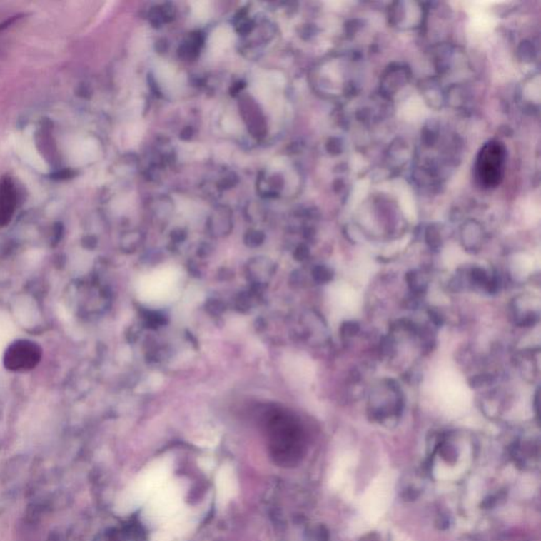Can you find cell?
I'll use <instances>...</instances> for the list:
<instances>
[{
	"mask_svg": "<svg viewBox=\"0 0 541 541\" xmlns=\"http://www.w3.org/2000/svg\"><path fill=\"white\" fill-rule=\"evenodd\" d=\"M505 149L501 143L492 141L479 153L476 173L481 186L496 188L500 183L505 171Z\"/></svg>",
	"mask_w": 541,
	"mask_h": 541,
	"instance_id": "obj_1",
	"label": "cell"
},
{
	"mask_svg": "<svg viewBox=\"0 0 541 541\" xmlns=\"http://www.w3.org/2000/svg\"><path fill=\"white\" fill-rule=\"evenodd\" d=\"M41 360V349L31 340H21L12 343L4 352V363L6 369L17 373L35 368Z\"/></svg>",
	"mask_w": 541,
	"mask_h": 541,
	"instance_id": "obj_2",
	"label": "cell"
},
{
	"mask_svg": "<svg viewBox=\"0 0 541 541\" xmlns=\"http://www.w3.org/2000/svg\"><path fill=\"white\" fill-rule=\"evenodd\" d=\"M17 206V193L11 180L0 182V226L10 222Z\"/></svg>",
	"mask_w": 541,
	"mask_h": 541,
	"instance_id": "obj_3",
	"label": "cell"
},
{
	"mask_svg": "<svg viewBox=\"0 0 541 541\" xmlns=\"http://www.w3.org/2000/svg\"><path fill=\"white\" fill-rule=\"evenodd\" d=\"M313 276L315 280L320 283H329L333 277V272L325 266H318L313 270Z\"/></svg>",
	"mask_w": 541,
	"mask_h": 541,
	"instance_id": "obj_4",
	"label": "cell"
},
{
	"mask_svg": "<svg viewBox=\"0 0 541 541\" xmlns=\"http://www.w3.org/2000/svg\"><path fill=\"white\" fill-rule=\"evenodd\" d=\"M470 278L475 285H487L488 277L487 272L481 268H474L470 273Z\"/></svg>",
	"mask_w": 541,
	"mask_h": 541,
	"instance_id": "obj_5",
	"label": "cell"
},
{
	"mask_svg": "<svg viewBox=\"0 0 541 541\" xmlns=\"http://www.w3.org/2000/svg\"><path fill=\"white\" fill-rule=\"evenodd\" d=\"M360 331V325L355 322H347L343 325L342 333L343 335L347 336V338H352V336L356 335Z\"/></svg>",
	"mask_w": 541,
	"mask_h": 541,
	"instance_id": "obj_6",
	"label": "cell"
},
{
	"mask_svg": "<svg viewBox=\"0 0 541 541\" xmlns=\"http://www.w3.org/2000/svg\"><path fill=\"white\" fill-rule=\"evenodd\" d=\"M428 313H430V320H432L433 324L437 325V327H441L442 324H443V318H442L441 313L437 311V310H430Z\"/></svg>",
	"mask_w": 541,
	"mask_h": 541,
	"instance_id": "obj_7",
	"label": "cell"
},
{
	"mask_svg": "<svg viewBox=\"0 0 541 541\" xmlns=\"http://www.w3.org/2000/svg\"><path fill=\"white\" fill-rule=\"evenodd\" d=\"M360 541H380V540L377 533H369L365 535Z\"/></svg>",
	"mask_w": 541,
	"mask_h": 541,
	"instance_id": "obj_8",
	"label": "cell"
}]
</instances>
